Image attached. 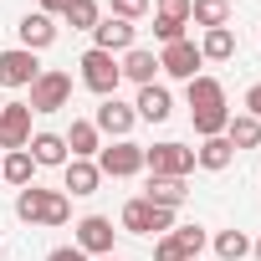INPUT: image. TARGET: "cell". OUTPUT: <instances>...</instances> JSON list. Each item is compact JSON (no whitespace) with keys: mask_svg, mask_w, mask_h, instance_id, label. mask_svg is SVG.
Returning a JSON list of instances; mask_svg holds the SVG:
<instances>
[{"mask_svg":"<svg viewBox=\"0 0 261 261\" xmlns=\"http://www.w3.org/2000/svg\"><path fill=\"white\" fill-rule=\"evenodd\" d=\"M67 11V0H41V16H62Z\"/></svg>","mask_w":261,"mask_h":261,"instance_id":"35","label":"cell"},{"mask_svg":"<svg viewBox=\"0 0 261 261\" xmlns=\"http://www.w3.org/2000/svg\"><path fill=\"white\" fill-rule=\"evenodd\" d=\"M230 159H236V149H230V139H225V134H220V139H200V149H195V164H200V169H210V174L230 169Z\"/></svg>","mask_w":261,"mask_h":261,"instance_id":"20","label":"cell"},{"mask_svg":"<svg viewBox=\"0 0 261 261\" xmlns=\"http://www.w3.org/2000/svg\"><path fill=\"white\" fill-rule=\"evenodd\" d=\"M154 41H159V46H169V41H185V26H179V21H164V16H154Z\"/></svg>","mask_w":261,"mask_h":261,"instance_id":"30","label":"cell"},{"mask_svg":"<svg viewBox=\"0 0 261 261\" xmlns=\"http://www.w3.org/2000/svg\"><path fill=\"white\" fill-rule=\"evenodd\" d=\"M144 11H149V0H113V16L118 21H139Z\"/></svg>","mask_w":261,"mask_h":261,"instance_id":"32","label":"cell"},{"mask_svg":"<svg viewBox=\"0 0 261 261\" xmlns=\"http://www.w3.org/2000/svg\"><path fill=\"white\" fill-rule=\"evenodd\" d=\"M113 236H118V230H113V220H108V215H82V220H77V241H72V246H77L82 256H113Z\"/></svg>","mask_w":261,"mask_h":261,"instance_id":"10","label":"cell"},{"mask_svg":"<svg viewBox=\"0 0 261 261\" xmlns=\"http://www.w3.org/2000/svg\"><path fill=\"white\" fill-rule=\"evenodd\" d=\"M67 102H72V77H67V72H41V77L31 82V97H26L31 113H57V108H67Z\"/></svg>","mask_w":261,"mask_h":261,"instance_id":"7","label":"cell"},{"mask_svg":"<svg viewBox=\"0 0 261 261\" xmlns=\"http://www.w3.org/2000/svg\"><path fill=\"white\" fill-rule=\"evenodd\" d=\"M16 31H21V46H26V51H46V46L57 41V21H51V16H41V11L21 16V26H16Z\"/></svg>","mask_w":261,"mask_h":261,"instance_id":"15","label":"cell"},{"mask_svg":"<svg viewBox=\"0 0 261 261\" xmlns=\"http://www.w3.org/2000/svg\"><path fill=\"white\" fill-rule=\"evenodd\" d=\"M31 159H36V169H62L72 154H67V139L62 134H31Z\"/></svg>","mask_w":261,"mask_h":261,"instance_id":"16","label":"cell"},{"mask_svg":"<svg viewBox=\"0 0 261 261\" xmlns=\"http://www.w3.org/2000/svg\"><path fill=\"white\" fill-rule=\"evenodd\" d=\"M0 261H6V246H0Z\"/></svg>","mask_w":261,"mask_h":261,"instance_id":"39","label":"cell"},{"mask_svg":"<svg viewBox=\"0 0 261 261\" xmlns=\"http://www.w3.org/2000/svg\"><path fill=\"white\" fill-rule=\"evenodd\" d=\"M97 261H123V256H97Z\"/></svg>","mask_w":261,"mask_h":261,"instance_id":"37","label":"cell"},{"mask_svg":"<svg viewBox=\"0 0 261 261\" xmlns=\"http://www.w3.org/2000/svg\"><path fill=\"white\" fill-rule=\"evenodd\" d=\"M185 92H190V123H195V134L200 139H220L225 123H230L225 87L215 77H195V82H185Z\"/></svg>","mask_w":261,"mask_h":261,"instance_id":"1","label":"cell"},{"mask_svg":"<svg viewBox=\"0 0 261 261\" xmlns=\"http://www.w3.org/2000/svg\"><path fill=\"white\" fill-rule=\"evenodd\" d=\"M154 261H190V251H185V241L169 230V236H159V246H154Z\"/></svg>","mask_w":261,"mask_h":261,"instance_id":"28","label":"cell"},{"mask_svg":"<svg viewBox=\"0 0 261 261\" xmlns=\"http://www.w3.org/2000/svg\"><path fill=\"white\" fill-rule=\"evenodd\" d=\"M174 236L185 241V251H190V256H200V251H205V241H210V236H205V225H174Z\"/></svg>","mask_w":261,"mask_h":261,"instance_id":"29","label":"cell"},{"mask_svg":"<svg viewBox=\"0 0 261 261\" xmlns=\"http://www.w3.org/2000/svg\"><path fill=\"white\" fill-rule=\"evenodd\" d=\"M246 113L261 123V82H251V87H246Z\"/></svg>","mask_w":261,"mask_h":261,"instance_id":"33","label":"cell"},{"mask_svg":"<svg viewBox=\"0 0 261 261\" xmlns=\"http://www.w3.org/2000/svg\"><path fill=\"white\" fill-rule=\"evenodd\" d=\"M36 77H41V62H36V51H26V46L0 51V92H6V87H31Z\"/></svg>","mask_w":261,"mask_h":261,"instance_id":"9","label":"cell"},{"mask_svg":"<svg viewBox=\"0 0 261 261\" xmlns=\"http://www.w3.org/2000/svg\"><path fill=\"white\" fill-rule=\"evenodd\" d=\"M190 261H200V256H190Z\"/></svg>","mask_w":261,"mask_h":261,"instance_id":"40","label":"cell"},{"mask_svg":"<svg viewBox=\"0 0 261 261\" xmlns=\"http://www.w3.org/2000/svg\"><path fill=\"white\" fill-rule=\"evenodd\" d=\"M200 67H205V57H200V46H195L190 36H185V41H169V46L159 51V72H169V77H179V82H195Z\"/></svg>","mask_w":261,"mask_h":261,"instance_id":"8","label":"cell"},{"mask_svg":"<svg viewBox=\"0 0 261 261\" xmlns=\"http://www.w3.org/2000/svg\"><path fill=\"white\" fill-rule=\"evenodd\" d=\"M62 139H67V154H72V159H92V154L102 149V134H97V128H92L87 118H77V123L67 128V134H62Z\"/></svg>","mask_w":261,"mask_h":261,"instance_id":"19","label":"cell"},{"mask_svg":"<svg viewBox=\"0 0 261 261\" xmlns=\"http://www.w3.org/2000/svg\"><path fill=\"white\" fill-rule=\"evenodd\" d=\"M225 139H230V149H261V123H256L251 113H230Z\"/></svg>","mask_w":261,"mask_h":261,"instance_id":"22","label":"cell"},{"mask_svg":"<svg viewBox=\"0 0 261 261\" xmlns=\"http://www.w3.org/2000/svg\"><path fill=\"white\" fill-rule=\"evenodd\" d=\"M144 200H149V205H164V210H179V205L190 200V185H185V179H159V174H154Z\"/></svg>","mask_w":261,"mask_h":261,"instance_id":"21","label":"cell"},{"mask_svg":"<svg viewBox=\"0 0 261 261\" xmlns=\"http://www.w3.org/2000/svg\"><path fill=\"white\" fill-rule=\"evenodd\" d=\"M159 16H164V21L190 26V0H159Z\"/></svg>","mask_w":261,"mask_h":261,"instance_id":"31","label":"cell"},{"mask_svg":"<svg viewBox=\"0 0 261 261\" xmlns=\"http://www.w3.org/2000/svg\"><path fill=\"white\" fill-rule=\"evenodd\" d=\"M118 72H123L128 82H139V87H149V82H154V72H159V57H154V51H144V46H134V51H123Z\"/></svg>","mask_w":261,"mask_h":261,"instance_id":"18","label":"cell"},{"mask_svg":"<svg viewBox=\"0 0 261 261\" xmlns=\"http://www.w3.org/2000/svg\"><path fill=\"white\" fill-rule=\"evenodd\" d=\"M0 174H6L16 190H26V185L36 179V159H31V149H11L6 159H0Z\"/></svg>","mask_w":261,"mask_h":261,"instance_id":"23","label":"cell"},{"mask_svg":"<svg viewBox=\"0 0 261 261\" xmlns=\"http://www.w3.org/2000/svg\"><path fill=\"white\" fill-rule=\"evenodd\" d=\"M134 123H139L134 102H118V97H102V108H97V118H92V128L108 134V139H128V134H134Z\"/></svg>","mask_w":261,"mask_h":261,"instance_id":"13","label":"cell"},{"mask_svg":"<svg viewBox=\"0 0 261 261\" xmlns=\"http://www.w3.org/2000/svg\"><path fill=\"white\" fill-rule=\"evenodd\" d=\"M215 256L220 261H246L251 256V236L246 230H220L215 236Z\"/></svg>","mask_w":261,"mask_h":261,"instance_id":"27","label":"cell"},{"mask_svg":"<svg viewBox=\"0 0 261 261\" xmlns=\"http://www.w3.org/2000/svg\"><path fill=\"white\" fill-rule=\"evenodd\" d=\"M46 261H87V256H82V251H77V246H57V251H51V256H46Z\"/></svg>","mask_w":261,"mask_h":261,"instance_id":"34","label":"cell"},{"mask_svg":"<svg viewBox=\"0 0 261 261\" xmlns=\"http://www.w3.org/2000/svg\"><path fill=\"white\" fill-rule=\"evenodd\" d=\"M190 21L215 31V26H230V0H190Z\"/></svg>","mask_w":261,"mask_h":261,"instance_id":"24","label":"cell"},{"mask_svg":"<svg viewBox=\"0 0 261 261\" xmlns=\"http://www.w3.org/2000/svg\"><path fill=\"white\" fill-rule=\"evenodd\" d=\"M16 215H21L26 225H67V220H72V200H67L62 190H36V185H26V190L16 195Z\"/></svg>","mask_w":261,"mask_h":261,"instance_id":"2","label":"cell"},{"mask_svg":"<svg viewBox=\"0 0 261 261\" xmlns=\"http://www.w3.org/2000/svg\"><path fill=\"white\" fill-rule=\"evenodd\" d=\"M134 36H139V26H134V21H118V16H102V21L92 26V46L108 51V57L134 51Z\"/></svg>","mask_w":261,"mask_h":261,"instance_id":"11","label":"cell"},{"mask_svg":"<svg viewBox=\"0 0 261 261\" xmlns=\"http://www.w3.org/2000/svg\"><path fill=\"white\" fill-rule=\"evenodd\" d=\"M31 144V108L26 102H6L0 108V149H26Z\"/></svg>","mask_w":261,"mask_h":261,"instance_id":"12","label":"cell"},{"mask_svg":"<svg viewBox=\"0 0 261 261\" xmlns=\"http://www.w3.org/2000/svg\"><path fill=\"white\" fill-rule=\"evenodd\" d=\"M62 21H67L72 31H92V26L102 21V6H97V0H67V11H62Z\"/></svg>","mask_w":261,"mask_h":261,"instance_id":"26","label":"cell"},{"mask_svg":"<svg viewBox=\"0 0 261 261\" xmlns=\"http://www.w3.org/2000/svg\"><path fill=\"white\" fill-rule=\"evenodd\" d=\"M0 108H6V92H0Z\"/></svg>","mask_w":261,"mask_h":261,"instance_id":"38","label":"cell"},{"mask_svg":"<svg viewBox=\"0 0 261 261\" xmlns=\"http://www.w3.org/2000/svg\"><path fill=\"white\" fill-rule=\"evenodd\" d=\"M97 169H102V179H134L144 169V149L134 139H113L108 149H97Z\"/></svg>","mask_w":261,"mask_h":261,"instance_id":"6","label":"cell"},{"mask_svg":"<svg viewBox=\"0 0 261 261\" xmlns=\"http://www.w3.org/2000/svg\"><path fill=\"white\" fill-rule=\"evenodd\" d=\"M144 169L159 174V179H190L195 149H185V144H154V149H144Z\"/></svg>","mask_w":261,"mask_h":261,"instance_id":"5","label":"cell"},{"mask_svg":"<svg viewBox=\"0 0 261 261\" xmlns=\"http://www.w3.org/2000/svg\"><path fill=\"white\" fill-rule=\"evenodd\" d=\"M200 57H205V62H230V57H236V31H230V26H215V31H205V41H200Z\"/></svg>","mask_w":261,"mask_h":261,"instance_id":"25","label":"cell"},{"mask_svg":"<svg viewBox=\"0 0 261 261\" xmlns=\"http://www.w3.org/2000/svg\"><path fill=\"white\" fill-rule=\"evenodd\" d=\"M251 256H256V261H261V241H251Z\"/></svg>","mask_w":261,"mask_h":261,"instance_id":"36","label":"cell"},{"mask_svg":"<svg viewBox=\"0 0 261 261\" xmlns=\"http://www.w3.org/2000/svg\"><path fill=\"white\" fill-rule=\"evenodd\" d=\"M134 113H139L144 123H164V118L174 113V97H169V87H159V82L139 87V97H134Z\"/></svg>","mask_w":261,"mask_h":261,"instance_id":"14","label":"cell"},{"mask_svg":"<svg viewBox=\"0 0 261 261\" xmlns=\"http://www.w3.org/2000/svg\"><path fill=\"white\" fill-rule=\"evenodd\" d=\"M62 179H67V190H72V195H97L102 169H97L92 159H67V164H62Z\"/></svg>","mask_w":261,"mask_h":261,"instance_id":"17","label":"cell"},{"mask_svg":"<svg viewBox=\"0 0 261 261\" xmlns=\"http://www.w3.org/2000/svg\"><path fill=\"white\" fill-rule=\"evenodd\" d=\"M82 87L87 92H97V97H118V82H123V72H118V57H108V51H82Z\"/></svg>","mask_w":261,"mask_h":261,"instance_id":"3","label":"cell"},{"mask_svg":"<svg viewBox=\"0 0 261 261\" xmlns=\"http://www.w3.org/2000/svg\"><path fill=\"white\" fill-rule=\"evenodd\" d=\"M123 230H134V236H169V230H174V210L149 205V200L139 195V200L123 205Z\"/></svg>","mask_w":261,"mask_h":261,"instance_id":"4","label":"cell"}]
</instances>
